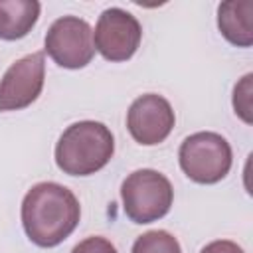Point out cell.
Listing matches in <instances>:
<instances>
[{
	"label": "cell",
	"instance_id": "1",
	"mask_svg": "<svg viewBox=\"0 0 253 253\" xmlns=\"http://www.w3.org/2000/svg\"><path fill=\"white\" fill-rule=\"evenodd\" d=\"M81 208L75 194L57 182H40L22 200V225L38 247H55L77 227Z\"/></svg>",
	"mask_w": 253,
	"mask_h": 253
},
{
	"label": "cell",
	"instance_id": "2",
	"mask_svg": "<svg viewBox=\"0 0 253 253\" xmlns=\"http://www.w3.org/2000/svg\"><path fill=\"white\" fill-rule=\"evenodd\" d=\"M115 152L109 126L97 121L69 125L55 144V164L69 176H91L105 168Z\"/></svg>",
	"mask_w": 253,
	"mask_h": 253
},
{
	"label": "cell",
	"instance_id": "3",
	"mask_svg": "<svg viewBox=\"0 0 253 253\" xmlns=\"http://www.w3.org/2000/svg\"><path fill=\"white\" fill-rule=\"evenodd\" d=\"M121 198L123 210L132 223H152L170 211L174 188L158 170L142 168L125 178Z\"/></svg>",
	"mask_w": 253,
	"mask_h": 253
},
{
	"label": "cell",
	"instance_id": "4",
	"mask_svg": "<svg viewBox=\"0 0 253 253\" xmlns=\"http://www.w3.org/2000/svg\"><path fill=\"white\" fill-rule=\"evenodd\" d=\"M178 160L180 168L192 182L215 184L227 176L233 154L229 142L221 134L204 130L190 134L180 144Z\"/></svg>",
	"mask_w": 253,
	"mask_h": 253
},
{
	"label": "cell",
	"instance_id": "5",
	"mask_svg": "<svg viewBox=\"0 0 253 253\" xmlns=\"http://www.w3.org/2000/svg\"><path fill=\"white\" fill-rule=\"evenodd\" d=\"M45 53L65 69H81L95 55L93 30L77 16L57 18L45 34Z\"/></svg>",
	"mask_w": 253,
	"mask_h": 253
},
{
	"label": "cell",
	"instance_id": "6",
	"mask_svg": "<svg viewBox=\"0 0 253 253\" xmlns=\"http://www.w3.org/2000/svg\"><path fill=\"white\" fill-rule=\"evenodd\" d=\"M142 40L140 22L123 8H107L101 12L95 32L93 43L95 49L107 61H126L130 59Z\"/></svg>",
	"mask_w": 253,
	"mask_h": 253
},
{
	"label": "cell",
	"instance_id": "7",
	"mask_svg": "<svg viewBox=\"0 0 253 253\" xmlns=\"http://www.w3.org/2000/svg\"><path fill=\"white\" fill-rule=\"evenodd\" d=\"M45 61L42 51L28 53L14 61L0 79V113L30 107L42 93Z\"/></svg>",
	"mask_w": 253,
	"mask_h": 253
},
{
	"label": "cell",
	"instance_id": "8",
	"mask_svg": "<svg viewBox=\"0 0 253 253\" xmlns=\"http://www.w3.org/2000/svg\"><path fill=\"white\" fill-rule=\"evenodd\" d=\"M176 123L170 103L156 93L140 95L126 113V128L130 136L144 146L160 144L168 138Z\"/></svg>",
	"mask_w": 253,
	"mask_h": 253
},
{
	"label": "cell",
	"instance_id": "9",
	"mask_svg": "<svg viewBox=\"0 0 253 253\" xmlns=\"http://www.w3.org/2000/svg\"><path fill=\"white\" fill-rule=\"evenodd\" d=\"M253 2L251 0H227L217 8V28L221 36L237 45L251 47L253 43Z\"/></svg>",
	"mask_w": 253,
	"mask_h": 253
},
{
	"label": "cell",
	"instance_id": "10",
	"mask_svg": "<svg viewBox=\"0 0 253 253\" xmlns=\"http://www.w3.org/2000/svg\"><path fill=\"white\" fill-rule=\"evenodd\" d=\"M36 0H0V40H20L32 32L40 18Z\"/></svg>",
	"mask_w": 253,
	"mask_h": 253
},
{
	"label": "cell",
	"instance_id": "11",
	"mask_svg": "<svg viewBox=\"0 0 253 253\" xmlns=\"http://www.w3.org/2000/svg\"><path fill=\"white\" fill-rule=\"evenodd\" d=\"M130 253H182V247L172 233L164 229H152L136 237Z\"/></svg>",
	"mask_w": 253,
	"mask_h": 253
},
{
	"label": "cell",
	"instance_id": "12",
	"mask_svg": "<svg viewBox=\"0 0 253 253\" xmlns=\"http://www.w3.org/2000/svg\"><path fill=\"white\" fill-rule=\"evenodd\" d=\"M251 79L253 75L247 73L233 89V109L247 125L251 123Z\"/></svg>",
	"mask_w": 253,
	"mask_h": 253
},
{
	"label": "cell",
	"instance_id": "13",
	"mask_svg": "<svg viewBox=\"0 0 253 253\" xmlns=\"http://www.w3.org/2000/svg\"><path fill=\"white\" fill-rule=\"evenodd\" d=\"M71 253H117V249L109 239L99 237V235H91V237L79 241L71 249Z\"/></svg>",
	"mask_w": 253,
	"mask_h": 253
},
{
	"label": "cell",
	"instance_id": "14",
	"mask_svg": "<svg viewBox=\"0 0 253 253\" xmlns=\"http://www.w3.org/2000/svg\"><path fill=\"white\" fill-rule=\"evenodd\" d=\"M200 253H245L235 241H229V239H217V241H211L208 243Z\"/></svg>",
	"mask_w": 253,
	"mask_h": 253
}]
</instances>
